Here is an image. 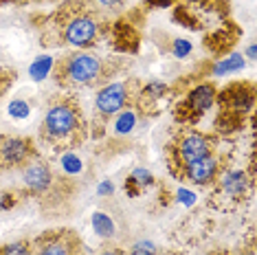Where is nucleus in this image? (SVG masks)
<instances>
[{"instance_id": "nucleus-1", "label": "nucleus", "mask_w": 257, "mask_h": 255, "mask_svg": "<svg viewBox=\"0 0 257 255\" xmlns=\"http://www.w3.org/2000/svg\"><path fill=\"white\" fill-rule=\"evenodd\" d=\"M49 33L46 38H57V44H71L75 49H90L101 38L106 22L101 18V9L92 7L88 0H71L62 5L51 18H46Z\"/></svg>"}, {"instance_id": "nucleus-2", "label": "nucleus", "mask_w": 257, "mask_h": 255, "mask_svg": "<svg viewBox=\"0 0 257 255\" xmlns=\"http://www.w3.org/2000/svg\"><path fill=\"white\" fill-rule=\"evenodd\" d=\"M86 137H88V125L77 97L62 95L51 101L40 123V139L51 148L68 152L73 148H79Z\"/></svg>"}, {"instance_id": "nucleus-3", "label": "nucleus", "mask_w": 257, "mask_h": 255, "mask_svg": "<svg viewBox=\"0 0 257 255\" xmlns=\"http://www.w3.org/2000/svg\"><path fill=\"white\" fill-rule=\"evenodd\" d=\"M53 75L57 86L66 90H77L101 86L110 77V71L101 57L86 51H75L53 64Z\"/></svg>"}, {"instance_id": "nucleus-4", "label": "nucleus", "mask_w": 257, "mask_h": 255, "mask_svg": "<svg viewBox=\"0 0 257 255\" xmlns=\"http://www.w3.org/2000/svg\"><path fill=\"white\" fill-rule=\"evenodd\" d=\"M213 150L215 139L211 135L196 130V128H180L167 146V167L174 176L180 178L187 165L211 154Z\"/></svg>"}, {"instance_id": "nucleus-5", "label": "nucleus", "mask_w": 257, "mask_h": 255, "mask_svg": "<svg viewBox=\"0 0 257 255\" xmlns=\"http://www.w3.org/2000/svg\"><path fill=\"white\" fill-rule=\"evenodd\" d=\"M215 101L220 106L218 121H215L218 130H235L255 106V86L250 82L229 84L215 95Z\"/></svg>"}, {"instance_id": "nucleus-6", "label": "nucleus", "mask_w": 257, "mask_h": 255, "mask_svg": "<svg viewBox=\"0 0 257 255\" xmlns=\"http://www.w3.org/2000/svg\"><path fill=\"white\" fill-rule=\"evenodd\" d=\"M183 27L196 29V31H211L222 29L229 20V0H185L174 11Z\"/></svg>"}, {"instance_id": "nucleus-7", "label": "nucleus", "mask_w": 257, "mask_h": 255, "mask_svg": "<svg viewBox=\"0 0 257 255\" xmlns=\"http://www.w3.org/2000/svg\"><path fill=\"white\" fill-rule=\"evenodd\" d=\"M211 187V205L215 209L229 211L248 198L253 178L246 176L244 170H222Z\"/></svg>"}, {"instance_id": "nucleus-8", "label": "nucleus", "mask_w": 257, "mask_h": 255, "mask_svg": "<svg viewBox=\"0 0 257 255\" xmlns=\"http://www.w3.org/2000/svg\"><path fill=\"white\" fill-rule=\"evenodd\" d=\"M139 88H141L139 79H123V82L101 86L95 97V117L103 123L106 119L119 114L121 110L130 108V103L137 101Z\"/></svg>"}, {"instance_id": "nucleus-9", "label": "nucleus", "mask_w": 257, "mask_h": 255, "mask_svg": "<svg viewBox=\"0 0 257 255\" xmlns=\"http://www.w3.org/2000/svg\"><path fill=\"white\" fill-rule=\"evenodd\" d=\"M215 95H218V90L209 82L194 86V88L183 97V101L176 106V121L183 125H189V128L196 125L198 121L207 114V110L213 108Z\"/></svg>"}, {"instance_id": "nucleus-10", "label": "nucleus", "mask_w": 257, "mask_h": 255, "mask_svg": "<svg viewBox=\"0 0 257 255\" xmlns=\"http://www.w3.org/2000/svg\"><path fill=\"white\" fill-rule=\"evenodd\" d=\"M33 244V255H81V237L73 229H53L38 235Z\"/></svg>"}, {"instance_id": "nucleus-11", "label": "nucleus", "mask_w": 257, "mask_h": 255, "mask_svg": "<svg viewBox=\"0 0 257 255\" xmlns=\"http://www.w3.org/2000/svg\"><path fill=\"white\" fill-rule=\"evenodd\" d=\"M38 159V148L29 137H11L0 135V172L25 167Z\"/></svg>"}, {"instance_id": "nucleus-12", "label": "nucleus", "mask_w": 257, "mask_h": 255, "mask_svg": "<svg viewBox=\"0 0 257 255\" xmlns=\"http://www.w3.org/2000/svg\"><path fill=\"white\" fill-rule=\"evenodd\" d=\"M220 172H222V163H220L218 156L211 152V154L202 156V159L194 161L191 165H187L183 170V174H180V181H189L194 185L207 187V185H213V181L218 178Z\"/></svg>"}, {"instance_id": "nucleus-13", "label": "nucleus", "mask_w": 257, "mask_h": 255, "mask_svg": "<svg viewBox=\"0 0 257 255\" xmlns=\"http://www.w3.org/2000/svg\"><path fill=\"white\" fill-rule=\"evenodd\" d=\"M53 170H51L49 163H44L42 159H33L31 163H27L22 167V185L29 194H44V191L51 189L53 185Z\"/></svg>"}, {"instance_id": "nucleus-14", "label": "nucleus", "mask_w": 257, "mask_h": 255, "mask_svg": "<svg viewBox=\"0 0 257 255\" xmlns=\"http://www.w3.org/2000/svg\"><path fill=\"white\" fill-rule=\"evenodd\" d=\"M169 92L167 88V84H163V82H150V84H145L139 88V95H137V101H139V106H154L159 99H163Z\"/></svg>"}, {"instance_id": "nucleus-15", "label": "nucleus", "mask_w": 257, "mask_h": 255, "mask_svg": "<svg viewBox=\"0 0 257 255\" xmlns=\"http://www.w3.org/2000/svg\"><path fill=\"white\" fill-rule=\"evenodd\" d=\"M150 185H154V176H152L145 167H137V170H132V174L127 176L125 189L130 196H137V194H141L145 187H150Z\"/></svg>"}, {"instance_id": "nucleus-16", "label": "nucleus", "mask_w": 257, "mask_h": 255, "mask_svg": "<svg viewBox=\"0 0 257 255\" xmlns=\"http://www.w3.org/2000/svg\"><path fill=\"white\" fill-rule=\"evenodd\" d=\"M244 66H246V62H244L242 55H229V57H224V60L215 62L213 68H211V73L220 77V75H231V73L242 71Z\"/></svg>"}, {"instance_id": "nucleus-17", "label": "nucleus", "mask_w": 257, "mask_h": 255, "mask_svg": "<svg viewBox=\"0 0 257 255\" xmlns=\"http://www.w3.org/2000/svg\"><path fill=\"white\" fill-rule=\"evenodd\" d=\"M53 57L51 55H40L36 62L29 66V75H31L33 82H44L46 77H49V73L53 71Z\"/></svg>"}, {"instance_id": "nucleus-18", "label": "nucleus", "mask_w": 257, "mask_h": 255, "mask_svg": "<svg viewBox=\"0 0 257 255\" xmlns=\"http://www.w3.org/2000/svg\"><path fill=\"white\" fill-rule=\"evenodd\" d=\"M114 132L116 135H127L132 132V128H137V112L132 108L121 110L119 114H114Z\"/></svg>"}, {"instance_id": "nucleus-19", "label": "nucleus", "mask_w": 257, "mask_h": 255, "mask_svg": "<svg viewBox=\"0 0 257 255\" xmlns=\"http://www.w3.org/2000/svg\"><path fill=\"white\" fill-rule=\"evenodd\" d=\"M92 229H95V233L101 235V237L114 235V222L110 220V216H106V213H101V211L92 213Z\"/></svg>"}, {"instance_id": "nucleus-20", "label": "nucleus", "mask_w": 257, "mask_h": 255, "mask_svg": "<svg viewBox=\"0 0 257 255\" xmlns=\"http://www.w3.org/2000/svg\"><path fill=\"white\" fill-rule=\"evenodd\" d=\"M0 255H33L31 240H16L0 246Z\"/></svg>"}, {"instance_id": "nucleus-21", "label": "nucleus", "mask_w": 257, "mask_h": 255, "mask_svg": "<svg viewBox=\"0 0 257 255\" xmlns=\"http://www.w3.org/2000/svg\"><path fill=\"white\" fill-rule=\"evenodd\" d=\"M9 114L14 119H27L29 117V103L22 99H14L9 103Z\"/></svg>"}, {"instance_id": "nucleus-22", "label": "nucleus", "mask_w": 257, "mask_h": 255, "mask_svg": "<svg viewBox=\"0 0 257 255\" xmlns=\"http://www.w3.org/2000/svg\"><path fill=\"white\" fill-rule=\"evenodd\" d=\"M62 165H64V170L71 172V174L81 172V161H79L75 154H71V152H64V156H62Z\"/></svg>"}, {"instance_id": "nucleus-23", "label": "nucleus", "mask_w": 257, "mask_h": 255, "mask_svg": "<svg viewBox=\"0 0 257 255\" xmlns=\"http://www.w3.org/2000/svg\"><path fill=\"white\" fill-rule=\"evenodd\" d=\"M130 255H156V246H154V242H150V240H141L132 246Z\"/></svg>"}, {"instance_id": "nucleus-24", "label": "nucleus", "mask_w": 257, "mask_h": 255, "mask_svg": "<svg viewBox=\"0 0 257 255\" xmlns=\"http://www.w3.org/2000/svg\"><path fill=\"white\" fill-rule=\"evenodd\" d=\"M172 53H174V57H187L191 53V42H189V40H183V38L174 40Z\"/></svg>"}, {"instance_id": "nucleus-25", "label": "nucleus", "mask_w": 257, "mask_h": 255, "mask_svg": "<svg viewBox=\"0 0 257 255\" xmlns=\"http://www.w3.org/2000/svg\"><path fill=\"white\" fill-rule=\"evenodd\" d=\"M97 7L103 11H121L125 5V0H97Z\"/></svg>"}, {"instance_id": "nucleus-26", "label": "nucleus", "mask_w": 257, "mask_h": 255, "mask_svg": "<svg viewBox=\"0 0 257 255\" xmlns=\"http://www.w3.org/2000/svg\"><path fill=\"white\" fill-rule=\"evenodd\" d=\"M178 0H145V5H148L150 9H165V7H172V5H176Z\"/></svg>"}, {"instance_id": "nucleus-27", "label": "nucleus", "mask_w": 257, "mask_h": 255, "mask_svg": "<svg viewBox=\"0 0 257 255\" xmlns=\"http://www.w3.org/2000/svg\"><path fill=\"white\" fill-rule=\"evenodd\" d=\"M178 198H180V202H185V205H194L196 202V196L187 189H178Z\"/></svg>"}, {"instance_id": "nucleus-28", "label": "nucleus", "mask_w": 257, "mask_h": 255, "mask_svg": "<svg viewBox=\"0 0 257 255\" xmlns=\"http://www.w3.org/2000/svg\"><path fill=\"white\" fill-rule=\"evenodd\" d=\"M97 191H99V194H101V196H110V194H112V191H114V187H112V183H101V185H99V187H97Z\"/></svg>"}, {"instance_id": "nucleus-29", "label": "nucleus", "mask_w": 257, "mask_h": 255, "mask_svg": "<svg viewBox=\"0 0 257 255\" xmlns=\"http://www.w3.org/2000/svg\"><path fill=\"white\" fill-rule=\"evenodd\" d=\"M99 255H123V251L121 248H106V251H101Z\"/></svg>"}, {"instance_id": "nucleus-30", "label": "nucleus", "mask_w": 257, "mask_h": 255, "mask_svg": "<svg viewBox=\"0 0 257 255\" xmlns=\"http://www.w3.org/2000/svg\"><path fill=\"white\" fill-rule=\"evenodd\" d=\"M27 0H0V7H5V5H25Z\"/></svg>"}, {"instance_id": "nucleus-31", "label": "nucleus", "mask_w": 257, "mask_h": 255, "mask_svg": "<svg viewBox=\"0 0 257 255\" xmlns=\"http://www.w3.org/2000/svg\"><path fill=\"white\" fill-rule=\"evenodd\" d=\"M246 55H248V60H255V44H250V46H248Z\"/></svg>"}]
</instances>
